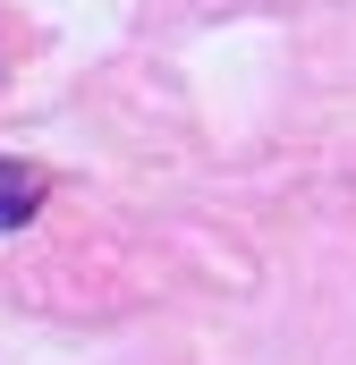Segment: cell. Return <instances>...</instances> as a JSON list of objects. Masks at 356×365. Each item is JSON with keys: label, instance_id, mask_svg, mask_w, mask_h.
I'll return each instance as SVG.
<instances>
[{"label": "cell", "instance_id": "obj_1", "mask_svg": "<svg viewBox=\"0 0 356 365\" xmlns=\"http://www.w3.org/2000/svg\"><path fill=\"white\" fill-rule=\"evenodd\" d=\"M34 204H43V179H34L26 162H0V230H9V221H26Z\"/></svg>", "mask_w": 356, "mask_h": 365}]
</instances>
